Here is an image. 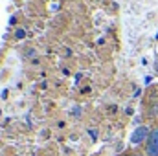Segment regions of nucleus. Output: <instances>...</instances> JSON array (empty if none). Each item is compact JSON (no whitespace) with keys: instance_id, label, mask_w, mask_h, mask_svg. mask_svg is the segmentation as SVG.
Masks as SVG:
<instances>
[{"instance_id":"nucleus-1","label":"nucleus","mask_w":158,"mask_h":156,"mask_svg":"<svg viewBox=\"0 0 158 156\" xmlns=\"http://www.w3.org/2000/svg\"><path fill=\"white\" fill-rule=\"evenodd\" d=\"M149 156H158V129H155L149 138H147V147H145Z\"/></svg>"},{"instance_id":"nucleus-2","label":"nucleus","mask_w":158,"mask_h":156,"mask_svg":"<svg viewBox=\"0 0 158 156\" xmlns=\"http://www.w3.org/2000/svg\"><path fill=\"white\" fill-rule=\"evenodd\" d=\"M149 129L147 127H138L134 132H132V136H131V143L132 145H138V143H142L145 138H149Z\"/></svg>"},{"instance_id":"nucleus-3","label":"nucleus","mask_w":158,"mask_h":156,"mask_svg":"<svg viewBox=\"0 0 158 156\" xmlns=\"http://www.w3.org/2000/svg\"><path fill=\"white\" fill-rule=\"evenodd\" d=\"M88 134H90V138H92V140H96V138H98V132H96L94 129H90V130H88Z\"/></svg>"},{"instance_id":"nucleus-4","label":"nucleus","mask_w":158,"mask_h":156,"mask_svg":"<svg viewBox=\"0 0 158 156\" xmlns=\"http://www.w3.org/2000/svg\"><path fill=\"white\" fill-rule=\"evenodd\" d=\"M24 35H26V33H24V30H19V31H17V39H22Z\"/></svg>"},{"instance_id":"nucleus-5","label":"nucleus","mask_w":158,"mask_h":156,"mask_svg":"<svg viewBox=\"0 0 158 156\" xmlns=\"http://www.w3.org/2000/svg\"><path fill=\"white\" fill-rule=\"evenodd\" d=\"M74 114H76V116H79V114H81V109H77V107H76V109H74Z\"/></svg>"}]
</instances>
